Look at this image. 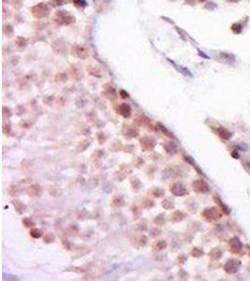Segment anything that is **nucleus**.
<instances>
[{"mask_svg": "<svg viewBox=\"0 0 250 281\" xmlns=\"http://www.w3.org/2000/svg\"><path fill=\"white\" fill-rule=\"evenodd\" d=\"M217 133H218V136L224 139V140H230L231 138V133L223 127H220L217 129Z\"/></svg>", "mask_w": 250, "mask_h": 281, "instance_id": "1a4fd4ad", "label": "nucleus"}, {"mask_svg": "<svg viewBox=\"0 0 250 281\" xmlns=\"http://www.w3.org/2000/svg\"><path fill=\"white\" fill-rule=\"evenodd\" d=\"M118 110H119V113H120V115H123L124 117H126V118L129 117L130 115H131V109H130V107L127 104H126V103H123V104H121L119 106Z\"/></svg>", "mask_w": 250, "mask_h": 281, "instance_id": "6e6552de", "label": "nucleus"}, {"mask_svg": "<svg viewBox=\"0 0 250 281\" xmlns=\"http://www.w3.org/2000/svg\"><path fill=\"white\" fill-rule=\"evenodd\" d=\"M242 29H243V26H241L240 24H232V26H231V30H232L234 33H236V34L241 33Z\"/></svg>", "mask_w": 250, "mask_h": 281, "instance_id": "4468645a", "label": "nucleus"}, {"mask_svg": "<svg viewBox=\"0 0 250 281\" xmlns=\"http://www.w3.org/2000/svg\"><path fill=\"white\" fill-rule=\"evenodd\" d=\"M202 216L207 221L212 222V221H216V220L221 218L222 214L220 213V211L216 207H212V208H207L204 211L202 212Z\"/></svg>", "mask_w": 250, "mask_h": 281, "instance_id": "f257e3e1", "label": "nucleus"}, {"mask_svg": "<svg viewBox=\"0 0 250 281\" xmlns=\"http://www.w3.org/2000/svg\"><path fill=\"white\" fill-rule=\"evenodd\" d=\"M221 56V58H222L223 60H225L227 63H231V62H233L234 60H235V57H234V55H230V54H226V53H222V54L220 55Z\"/></svg>", "mask_w": 250, "mask_h": 281, "instance_id": "f8f14e48", "label": "nucleus"}, {"mask_svg": "<svg viewBox=\"0 0 250 281\" xmlns=\"http://www.w3.org/2000/svg\"><path fill=\"white\" fill-rule=\"evenodd\" d=\"M193 188L196 192H199V193H207V192L210 191V187L209 185L207 184L205 181L203 180H196L193 182Z\"/></svg>", "mask_w": 250, "mask_h": 281, "instance_id": "39448f33", "label": "nucleus"}, {"mask_svg": "<svg viewBox=\"0 0 250 281\" xmlns=\"http://www.w3.org/2000/svg\"><path fill=\"white\" fill-rule=\"evenodd\" d=\"M120 94H121V95H122V97H123V98H127L128 97V95H127V94H126V93H125V92H124V91H121V92H120Z\"/></svg>", "mask_w": 250, "mask_h": 281, "instance_id": "412c9836", "label": "nucleus"}, {"mask_svg": "<svg viewBox=\"0 0 250 281\" xmlns=\"http://www.w3.org/2000/svg\"><path fill=\"white\" fill-rule=\"evenodd\" d=\"M199 2H205L206 0H199Z\"/></svg>", "mask_w": 250, "mask_h": 281, "instance_id": "5701e85b", "label": "nucleus"}, {"mask_svg": "<svg viewBox=\"0 0 250 281\" xmlns=\"http://www.w3.org/2000/svg\"><path fill=\"white\" fill-rule=\"evenodd\" d=\"M156 247H158L156 248V249H158V250L163 249V248L166 247V243H165V242H158V244H156Z\"/></svg>", "mask_w": 250, "mask_h": 281, "instance_id": "f3484780", "label": "nucleus"}, {"mask_svg": "<svg viewBox=\"0 0 250 281\" xmlns=\"http://www.w3.org/2000/svg\"><path fill=\"white\" fill-rule=\"evenodd\" d=\"M231 156H232L233 158L235 156V158H239V154H238L236 151H233L232 153H231Z\"/></svg>", "mask_w": 250, "mask_h": 281, "instance_id": "aec40b11", "label": "nucleus"}, {"mask_svg": "<svg viewBox=\"0 0 250 281\" xmlns=\"http://www.w3.org/2000/svg\"><path fill=\"white\" fill-rule=\"evenodd\" d=\"M73 2H74V4L76 5L77 7H79V8H82V7H84V6H86V3H84L83 0H73Z\"/></svg>", "mask_w": 250, "mask_h": 281, "instance_id": "dca6fc26", "label": "nucleus"}, {"mask_svg": "<svg viewBox=\"0 0 250 281\" xmlns=\"http://www.w3.org/2000/svg\"><path fill=\"white\" fill-rule=\"evenodd\" d=\"M228 1H230V2H239L240 0H228Z\"/></svg>", "mask_w": 250, "mask_h": 281, "instance_id": "4be33fe9", "label": "nucleus"}, {"mask_svg": "<svg viewBox=\"0 0 250 281\" xmlns=\"http://www.w3.org/2000/svg\"><path fill=\"white\" fill-rule=\"evenodd\" d=\"M170 191L171 193L174 194L175 196H185L188 192L187 187H185V185L181 184V183H177L174 184L170 187Z\"/></svg>", "mask_w": 250, "mask_h": 281, "instance_id": "423d86ee", "label": "nucleus"}, {"mask_svg": "<svg viewBox=\"0 0 250 281\" xmlns=\"http://www.w3.org/2000/svg\"><path fill=\"white\" fill-rule=\"evenodd\" d=\"M209 256H210V258H212L213 259L217 261V259H219L221 257H222V251H221L219 248H214L213 250L210 251Z\"/></svg>", "mask_w": 250, "mask_h": 281, "instance_id": "9b49d317", "label": "nucleus"}, {"mask_svg": "<svg viewBox=\"0 0 250 281\" xmlns=\"http://www.w3.org/2000/svg\"><path fill=\"white\" fill-rule=\"evenodd\" d=\"M52 3H53L55 6H62L63 4H65L66 1H63V0H52Z\"/></svg>", "mask_w": 250, "mask_h": 281, "instance_id": "a211bd4d", "label": "nucleus"}, {"mask_svg": "<svg viewBox=\"0 0 250 281\" xmlns=\"http://www.w3.org/2000/svg\"><path fill=\"white\" fill-rule=\"evenodd\" d=\"M30 234H31V236L34 238H40L42 235V232H41V230L38 229H33L31 230Z\"/></svg>", "mask_w": 250, "mask_h": 281, "instance_id": "2eb2a0df", "label": "nucleus"}, {"mask_svg": "<svg viewBox=\"0 0 250 281\" xmlns=\"http://www.w3.org/2000/svg\"><path fill=\"white\" fill-rule=\"evenodd\" d=\"M214 200H215V201L217 204V205L219 206L220 209L222 210V211L225 213V214H227V215L230 214V209L228 208V206H226V204H223V201H221V199L218 196H217L216 194L215 195V196H214Z\"/></svg>", "mask_w": 250, "mask_h": 281, "instance_id": "9d476101", "label": "nucleus"}, {"mask_svg": "<svg viewBox=\"0 0 250 281\" xmlns=\"http://www.w3.org/2000/svg\"><path fill=\"white\" fill-rule=\"evenodd\" d=\"M228 245H230V250L232 253H239L243 248V244H242V242L239 240L238 237L231 238L230 242H228Z\"/></svg>", "mask_w": 250, "mask_h": 281, "instance_id": "0eeeda50", "label": "nucleus"}, {"mask_svg": "<svg viewBox=\"0 0 250 281\" xmlns=\"http://www.w3.org/2000/svg\"><path fill=\"white\" fill-rule=\"evenodd\" d=\"M245 168L248 170V173H250V161L245 162Z\"/></svg>", "mask_w": 250, "mask_h": 281, "instance_id": "6ab92c4d", "label": "nucleus"}, {"mask_svg": "<svg viewBox=\"0 0 250 281\" xmlns=\"http://www.w3.org/2000/svg\"><path fill=\"white\" fill-rule=\"evenodd\" d=\"M241 267V261L236 259H230L225 263L224 265V270L225 272L230 274V275H233V274L237 273L239 269Z\"/></svg>", "mask_w": 250, "mask_h": 281, "instance_id": "7ed1b4c3", "label": "nucleus"}, {"mask_svg": "<svg viewBox=\"0 0 250 281\" xmlns=\"http://www.w3.org/2000/svg\"><path fill=\"white\" fill-rule=\"evenodd\" d=\"M191 255L193 256V257H201V256L203 255V251L201 249V248H199V247H195L193 248V250L191 251Z\"/></svg>", "mask_w": 250, "mask_h": 281, "instance_id": "ddd939ff", "label": "nucleus"}, {"mask_svg": "<svg viewBox=\"0 0 250 281\" xmlns=\"http://www.w3.org/2000/svg\"><path fill=\"white\" fill-rule=\"evenodd\" d=\"M56 18H57V22L61 24H72L75 18L70 15V13L65 11V10H60L56 14Z\"/></svg>", "mask_w": 250, "mask_h": 281, "instance_id": "20e7f679", "label": "nucleus"}, {"mask_svg": "<svg viewBox=\"0 0 250 281\" xmlns=\"http://www.w3.org/2000/svg\"><path fill=\"white\" fill-rule=\"evenodd\" d=\"M249 256H250V254H249Z\"/></svg>", "mask_w": 250, "mask_h": 281, "instance_id": "b1692460", "label": "nucleus"}, {"mask_svg": "<svg viewBox=\"0 0 250 281\" xmlns=\"http://www.w3.org/2000/svg\"><path fill=\"white\" fill-rule=\"evenodd\" d=\"M31 12L36 18H43V17H47L49 15L50 9L47 7V5L43 4V3H40V4L33 7L31 9Z\"/></svg>", "mask_w": 250, "mask_h": 281, "instance_id": "f03ea898", "label": "nucleus"}]
</instances>
